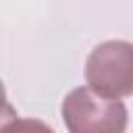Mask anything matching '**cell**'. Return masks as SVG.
I'll return each mask as SVG.
<instances>
[{"mask_svg": "<svg viewBox=\"0 0 133 133\" xmlns=\"http://www.w3.org/2000/svg\"><path fill=\"white\" fill-rule=\"evenodd\" d=\"M62 121L73 133H118L127 127V108L118 98L77 87L62 102Z\"/></svg>", "mask_w": 133, "mask_h": 133, "instance_id": "obj_1", "label": "cell"}, {"mask_svg": "<svg viewBox=\"0 0 133 133\" xmlns=\"http://www.w3.org/2000/svg\"><path fill=\"white\" fill-rule=\"evenodd\" d=\"M85 79L106 98L133 96V44L114 39L94 48L87 56Z\"/></svg>", "mask_w": 133, "mask_h": 133, "instance_id": "obj_2", "label": "cell"}]
</instances>
